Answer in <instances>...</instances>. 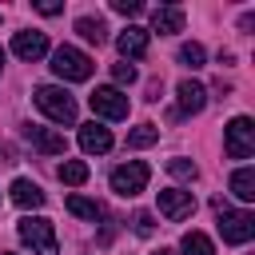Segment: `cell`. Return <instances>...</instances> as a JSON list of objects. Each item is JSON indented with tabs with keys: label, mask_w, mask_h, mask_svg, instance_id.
Masks as SVG:
<instances>
[{
	"label": "cell",
	"mask_w": 255,
	"mask_h": 255,
	"mask_svg": "<svg viewBox=\"0 0 255 255\" xmlns=\"http://www.w3.org/2000/svg\"><path fill=\"white\" fill-rule=\"evenodd\" d=\"M12 52H16L20 60H28V64H32V60H40V56L48 52V36H44V32H36V28L16 32V36H12Z\"/></svg>",
	"instance_id": "7c38bea8"
},
{
	"label": "cell",
	"mask_w": 255,
	"mask_h": 255,
	"mask_svg": "<svg viewBox=\"0 0 255 255\" xmlns=\"http://www.w3.org/2000/svg\"><path fill=\"white\" fill-rule=\"evenodd\" d=\"M68 211L80 215V219H100L104 215V207L96 199H88V195H68Z\"/></svg>",
	"instance_id": "ffe728a7"
},
{
	"label": "cell",
	"mask_w": 255,
	"mask_h": 255,
	"mask_svg": "<svg viewBox=\"0 0 255 255\" xmlns=\"http://www.w3.org/2000/svg\"><path fill=\"white\" fill-rule=\"evenodd\" d=\"M16 231H20V239H24L36 255H60V251H56V227H52V219H44V215H24V219L16 223Z\"/></svg>",
	"instance_id": "3957f363"
},
{
	"label": "cell",
	"mask_w": 255,
	"mask_h": 255,
	"mask_svg": "<svg viewBox=\"0 0 255 255\" xmlns=\"http://www.w3.org/2000/svg\"><path fill=\"white\" fill-rule=\"evenodd\" d=\"M36 12H44V16H56V12H64V4H56V0H40V4H36Z\"/></svg>",
	"instance_id": "4316f807"
},
{
	"label": "cell",
	"mask_w": 255,
	"mask_h": 255,
	"mask_svg": "<svg viewBox=\"0 0 255 255\" xmlns=\"http://www.w3.org/2000/svg\"><path fill=\"white\" fill-rule=\"evenodd\" d=\"M175 96H179V112H175V116H199L203 104H207V88H203L199 80H179Z\"/></svg>",
	"instance_id": "8fae6325"
},
{
	"label": "cell",
	"mask_w": 255,
	"mask_h": 255,
	"mask_svg": "<svg viewBox=\"0 0 255 255\" xmlns=\"http://www.w3.org/2000/svg\"><path fill=\"white\" fill-rule=\"evenodd\" d=\"M12 203L16 207H44V191H40V183H32V179H12Z\"/></svg>",
	"instance_id": "9a60e30c"
},
{
	"label": "cell",
	"mask_w": 255,
	"mask_h": 255,
	"mask_svg": "<svg viewBox=\"0 0 255 255\" xmlns=\"http://www.w3.org/2000/svg\"><path fill=\"white\" fill-rule=\"evenodd\" d=\"M56 175H60L64 183L80 187V183H88V163H84V159H64V163L56 167Z\"/></svg>",
	"instance_id": "d6986e66"
},
{
	"label": "cell",
	"mask_w": 255,
	"mask_h": 255,
	"mask_svg": "<svg viewBox=\"0 0 255 255\" xmlns=\"http://www.w3.org/2000/svg\"><path fill=\"white\" fill-rule=\"evenodd\" d=\"M147 179H151V167L143 159H128V163H120L112 171V191L124 195V199H131V195H139L147 187Z\"/></svg>",
	"instance_id": "277c9868"
},
{
	"label": "cell",
	"mask_w": 255,
	"mask_h": 255,
	"mask_svg": "<svg viewBox=\"0 0 255 255\" xmlns=\"http://www.w3.org/2000/svg\"><path fill=\"white\" fill-rule=\"evenodd\" d=\"M131 227H135V235H151V231H155L151 211H135V215H131Z\"/></svg>",
	"instance_id": "cb8c5ba5"
},
{
	"label": "cell",
	"mask_w": 255,
	"mask_h": 255,
	"mask_svg": "<svg viewBox=\"0 0 255 255\" xmlns=\"http://www.w3.org/2000/svg\"><path fill=\"white\" fill-rule=\"evenodd\" d=\"M155 255H171V251H163V247H159V251H155Z\"/></svg>",
	"instance_id": "f1b7e54d"
},
{
	"label": "cell",
	"mask_w": 255,
	"mask_h": 255,
	"mask_svg": "<svg viewBox=\"0 0 255 255\" xmlns=\"http://www.w3.org/2000/svg\"><path fill=\"white\" fill-rule=\"evenodd\" d=\"M0 68H4V48H0Z\"/></svg>",
	"instance_id": "f546056e"
},
{
	"label": "cell",
	"mask_w": 255,
	"mask_h": 255,
	"mask_svg": "<svg viewBox=\"0 0 255 255\" xmlns=\"http://www.w3.org/2000/svg\"><path fill=\"white\" fill-rule=\"evenodd\" d=\"M223 151L231 159H247L255 151V124L247 116H235L227 128H223Z\"/></svg>",
	"instance_id": "5b68a950"
},
{
	"label": "cell",
	"mask_w": 255,
	"mask_h": 255,
	"mask_svg": "<svg viewBox=\"0 0 255 255\" xmlns=\"http://www.w3.org/2000/svg\"><path fill=\"white\" fill-rule=\"evenodd\" d=\"M52 72L60 76V80H72V84H80V80H92V72H96V60L88 56V52H80V48H56L52 52Z\"/></svg>",
	"instance_id": "7a4b0ae2"
},
{
	"label": "cell",
	"mask_w": 255,
	"mask_h": 255,
	"mask_svg": "<svg viewBox=\"0 0 255 255\" xmlns=\"http://www.w3.org/2000/svg\"><path fill=\"white\" fill-rule=\"evenodd\" d=\"M167 171H171L175 179H187V183L199 175V167H195L191 159H183V155H171V159H167Z\"/></svg>",
	"instance_id": "603a6c76"
},
{
	"label": "cell",
	"mask_w": 255,
	"mask_h": 255,
	"mask_svg": "<svg viewBox=\"0 0 255 255\" xmlns=\"http://www.w3.org/2000/svg\"><path fill=\"white\" fill-rule=\"evenodd\" d=\"M215 211H219V235H223V243L243 247V243L255 235V215H247V211H227V207H215Z\"/></svg>",
	"instance_id": "8992f818"
},
{
	"label": "cell",
	"mask_w": 255,
	"mask_h": 255,
	"mask_svg": "<svg viewBox=\"0 0 255 255\" xmlns=\"http://www.w3.org/2000/svg\"><path fill=\"white\" fill-rule=\"evenodd\" d=\"M155 139H159V128H155V124H139V128L128 135V147H151Z\"/></svg>",
	"instance_id": "7402d4cb"
},
{
	"label": "cell",
	"mask_w": 255,
	"mask_h": 255,
	"mask_svg": "<svg viewBox=\"0 0 255 255\" xmlns=\"http://www.w3.org/2000/svg\"><path fill=\"white\" fill-rule=\"evenodd\" d=\"M231 195L243 199V203L255 199V167H239V171L231 175Z\"/></svg>",
	"instance_id": "2e32d148"
},
{
	"label": "cell",
	"mask_w": 255,
	"mask_h": 255,
	"mask_svg": "<svg viewBox=\"0 0 255 255\" xmlns=\"http://www.w3.org/2000/svg\"><path fill=\"white\" fill-rule=\"evenodd\" d=\"M112 12H120V16H139L143 4H139V0H112Z\"/></svg>",
	"instance_id": "d4e9b609"
},
{
	"label": "cell",
	"mask_w": 255,
	"mask_h": 255,
	"mask_svg": "<svg viewBox=\"0 0 255 255\" xmlns=\"http://www.w3.org/2000/svg\"><path fill=\"white\" fill-rule=\"evenodd\" d=\"M112 76H116V84H135V68L131 64H116Z\"/></svg>",
	"instance_id": "484cf974"
},
{
	"label": "cell",
	"mask_w": 255,
	"mask_h": 255,
	"mask_svg": "<svg viewBox=\"0 0 255 255\" xmlns=\"http://www.w3.org/2000/svg\"><path fill=\"white\" fill-rule=\"evenodd\" d=\"M191 211H195V195H191V191H179V187H163V191H159V215H163V219L179 223V219H187Z\"/></svg>",
	"instance_id": "9c48e42d"
},
{
	"label": "cell",
	"mask_w": 255,
	"mask_h": 255,
	"mask_svg": "<svg viewBox=\"0 0 255 255\" xmlns=\"http://www.w3.org/2000/svg\"><path fill=\"white\" fill-rule=\"evenodd\" d=\"M76 32H80L88 44H104V36H108V28H104L100 16H80V20H76Z\"/></svg>",
	"instance_id": "ac0fdd59"
},
{
	"label": "cell",
	"mask_w": 255,
	"mask_h": 255,
	"mask_svg": "<svg viewBox=\"0 0 255 255\" xmlns=\"http://www.w3.org/2000/svg\"><path fill=\"white\" fill-rule=\"evenodd\" d=\"M0 163H8V155H4V147H0Z\"/></svg>",
	"instance_id": "83f0119b"
},
{
	"label": "cell",
	"mask_w": 255,
	"mask_h": 255,
	"mask_svg": "<svg viewBox=\"0 0 255 255\" xmlns=\"http://www.w3.org/2000/svg\"><path fill=\"white\" fill-rule=\"evenodd\" d=\"M32 100H36V108H40L52 124H76V100H72L64 88H56V84H40V88L32 92Z\"/></svg>",
	"instance_id": "6da1fadb"
},
{
	"label": "cell",
	"mask_w": 255,
	"mask_h": 255,
	"mask_svg": "<svg viewBox=\"0 0 255 255\" xmlns=\"http://www.w3.org/2000/svg\"><path fill=\"white\" fill-rule=\"evenodd\" d=\"M203 60H207L203 44H195V40H191V44H183V48H179V64H183V68H191V72H195V68H203Z\"/></svg>",
	"instance_id": "44dd1931"
},
{
	"label": "cell",
	"mask_w": 255,
	"mask_h": 255,
	"mask_svg": "<svg viewBox=\"0 0 255 255\" xmlns=\"http://www.w3.org/2000/svg\"><path fill=\"white\" fill-rule=\"evenodd\" d=\"M4 255H12V251H4Z\"/></svg>",
	"instance_id": "4dcf8cb0"
},
{
	"label": "cell",
	"mask_w": 255,
	"mask_h": 255,
	"mask_svg": "<svg viewBox=\"0 0 255 255\" xmlns=\"http://www.w3.org/2000/svg\"><path fill=\"white\" fill-rule=\"evenodd\" d=\"M20 135H24V143H32V147L44 151V155H64V147H68V139H64L56 128H44V124H24Z\"/></svg>",
	"instance_id": "ba28073f"
},
{
	"label": "cell",
	"mask_w": 255,
	"mask_h": 255,
	"mask_svg": "<svg viewBox=\"0 0 255 255\" xmlns=\"http://www.w3.org/2000/svg\"><path fill=\"white\" fill-rule=\"evenodd\" d=\"M80 147L88 151V155H104V151H112V131L104 128V124H80Z\"/></svg>",
	"instance_id": "4fadbf2b"
},
{
	"label": "cell",
	"mask_w": 255,
	"mask_h": 255,
	"mask_svg": "<svg viewBox=\"0 0 255 255\" xmlns=\"http://www.w3.org/2000/svg\"><path fill=\"white\" fill-rule=\"evenodd\" d=\"M88 104H92V112L104 116V120H128V96H124L120 88H96V92L88 96Z\"/></svg>",
	"instance_id": "52a82bcc"
},
{
	"label": "cell",
	"mask_w": 255,
	"mask_h": 255,
	"mask_svg": "<svg viewBox=\"0 0 255 255\" xmlns=\"http://www.w3.org/2000/svg\"><path fill=\"white\" fill-rule=\"evenodd\" d=\"M147 44H151V36H147L143 28H135V24H128V28L116 36V48H120L124 64H131V60H143V56H147Z\"/></svg>",
	"instance_id": "30bf717a"
},
{
	"label": "cell",
	"mask_w": 255,
	"mask_h": 255,
	"mask_svg": "<svg viewBox=\"0 0 255 255\" xmlns=\"http://www.w3.org/2000/svg\"><path fill=\"white\" fill-rule=\"evenodd\" d=\"M151 32H159V36L183 32V8H179V4H159V8L151 12Z\"/></svg>",
	"instance_id": "5bb4252c"
},
{
	"label": "cell",
	"mask_w": 255,
	"mask_h": 255,
	"mask_svg": "<svg viewBox=\"0 0 255 255\" xmlns=\"http://www.w3.org/2000/svg\"><path fill=\"white\" fill-rule=\"evenodd\" d=\"M179 251H183V255H215V243H211L203 231H187V235L179 239Z\"/></svg>",
	"instance_id": "e0dca14e"
}]
</instances>
